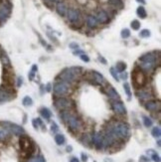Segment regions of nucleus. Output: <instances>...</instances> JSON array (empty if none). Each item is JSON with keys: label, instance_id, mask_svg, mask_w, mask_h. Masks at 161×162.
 <instances>
[{"label": "nucleus", "instance_id": "nucleus-1", "mask_svg": "<svg viewBox=\"0 0 161 162\" xmlns=\"http://www.w3.org/2000/svg\"><path fill=\"white\" fill-rule=\"evenodd\" d=\"M105 130L109 131L117 141L126 140L130 135L129 125L124 121H115L113 123H110L107 126Z\"/></svg>", "mask_w": 161, "mask_h": 162}, {"label": "nucleus", "instance_id": "nucleus-2", "mask_svg": "<svg viewBox=\"0 0 161 162\" xmlns=\"http://www.w3.org/2000/svg\"><path fill=\"white\" fill-rule=\"evenodd\" d=\"M60 118L68 125V128L70 129V131H72L73 133H77L78 131L82 128V121L80 120V118L77 115H75L71 111H69V109L61 110Z\"/></svg>", "mask_w": 161, "mask_h": 162}, {"label": "nucleus", "instance_id": "nucleus-3", "mask_svg": "<svg viewBox=\"0 0 161 162\" xmlns=\"http://www.w3.org/2000/svg\"><path fill=\"white\" fill-rule=\"evenodd\" d=\"M83 73L82 67H71L63 70L59 75V78L67 84H73Z\"/></svg>", "mask_w": 161, "mask_h": 162}, {"label": "nucleus", "instance_id": "nucleus-4", "mask_svg": "<svg viewBox=\"0 0 161 162\" xmlns=\"http://www.w3.org/2000/svg\"><path fill=\"white\" fill-rule=\"evenodd\" d=\"M19 145H20V149H21V151L24 154L31 155L34 152V149H35L34 142L27 135L25 134L21 135V137H20V140H19Z\"/></svg>", "mask_w": 161, "mask_h": 162}, {"label": "nucleus", "instance_id": "nucleus-5", "mask_svg": "<svg viewBox=\"0 0 161 162\" xmlns=\"http://www.w3.org/2000/svg\"><path fill=\"white\" fill-rule=\"evenodd\" d=\"M0 125H1V127H3L8 133H12L14 135H18V136L25 134V129L22 126H20L16 123H10V121H0Z\"/></svg>", "mask_w": 161, "mask_h": 162}, {"label": "nucleus", "instance_id": "nucleus-6", "mask_svg": "<svg viewBox=\"0 0 161 162\" xmlns=\"http://www.w3.org/2000/svg\"><path fill=\"white\" fill-rule=\"evenodd\" d=\"M132 83L136 89L143 88L146 84V76L142 72L140 68H135L132 72Z\"/></svg>", "mask_w": 161, "mask_h": 162}, {"label": "nucleus", "instance_id": "nucleus-7", "mask_svg": "<svg viewBox=\"0 0 161 162\" xmlns=\"http://www.w3.org/2000/svg\"><path fill=\"white\" fill-rule=\"evenodd\" d=\"M53 90H54V93L57 95H64L69 94L70 87H69V84L63 82V81H59V82H56L54 84Z\"/></svg>", "mask_w": 161, "mask_h": 162}, {"label": "nucleus", "instance_id": "nucleus-8", "mask_svg": "<svg viewBox=\"0 0 161 162\" xmlns=\"http://www.w3.org/2000/svg\"><path fill=\"white\" fill-rule=\"evenodd\" d=\"M160 60V54L159 51L157 52H148L145 53L142 56H140L138 61L139 63H145V62H159Z\"/></svg>", "mask_w": 161, "mask_h": 162}, {"label": "nucleus", "instance_id": "nucleus-9", "mask_svg": "<svg viewBox=\"0 0 161 162\" xmlns=\"http://www.w3.org/2000/svg\"><path fill=\"white\" fill-rule=\"evenodd\" d=\"M15 98V94L12 90L8 88H1L0 89V104L4 103L10 102Z\"/></svg>", "mask_w": 161, "mask_h": 162}, {"label": "nucleus", "instance_id": "nucleus-10", "mask_svg": "<svg viewBox=\"0 0 161 162\" xmlns=\"http://www.w3.org/2000/svg\"><path fill=\"white\" fill-rule=\"evenodd\" d=\"M92 144L97 150L104 149V133L98 131L92 135Z\"/></svg>", "mask_w": 161, "mask_h": 162}, {"label": "nucleus", "instance_id": "nucleus-11", "mask_svg": "<svg viewBox=\"0 0 161 162\" xmlns=\"http://www.w3.org/2000/svg\"><path fill=\"white\" fill-rule=\"evenodd\" d=\"M54 105H55V108L58 109L59 110L69 109L72 107V102L66 98H58L55 100Z\"/></svg>", "mask_w": 161, "mask_h": 162}, {"label": "nucleus", "instance_id": "nucleus-12", "mask_svg": "<svg viewBox=\"0 0 161 162\" xmlns=\"http://www.w3.org/2000/svg\"><path fill=\"white\" fill-rule=\"evenodd\" d=\"M87 77L90 82L94 85H102L104 82V76L100 73L97 72V71H90V72H89V75Z\"/></svg>", "mask_w": 161, "mask_h": 162}, {"label": "nucleus", "instance_id": "nucleus-13", "mask_svg": "<svg viewBox=\"0 0 161 162\" xmlns=\"http://www.w3.org/2000/svg\"><path fill=\"white\" fill-rule=\"evenodd\" d=\"M11 13V7L7 3L0 4V22H5Z\"/></svg>", "mask_w": 161, "mask_h": 162}, {"label": "nucleus", "instance_id": "nucleus-14", "mask_svg": "<svg viewBox=\"0 0 161 162\" xmlns=\"http://www.w3.org/2000/svg\"><path fill=\"white\" fill-rule=\"evenodd\" d=\"M112 109L115 113L120 114V115H124L126 114V108L123 104L122 102H120V100H113L112 103Z\"/></svg>", "mask_w": 161, "mask_h": 162}, {"label": "nucleus", "instance_id": "nucleus-15", "mask_svg": "<svg viewBox=\"0 0 161 162\" xmlns=\"http://www.w3.org/2000/svg\"><path fill=\"white\" fill-rule=\"evenodd\" d=\"M144 108L146 109L148 111H151V113H154V111H159L161 109V104L160 100H149L147 102H145L144 104Z\"/></svg>", "mask_w": 161, "mask_h": 162}, {"label": "nucleus", "instance_id": "nucleus-16", "mask_svg": "<svg viewBox=\"0 0 161 162\" xmlns=\"http://www.w3.org/2000/svg\"><path fill=\"white\" fill-rule=\"evenodd\" d=\"M157 64L159 62H145V63H140L139 68L144 74H150L157 68Z\"/></svg>", "mask_w": 161, "mask_h": 162}, {"label": "nucleus", "instance_id": "nucleus-17", "mask_svg": "<svg viewBox=\"0 0 161 162\" xmlns=\"http://www.w3.org/2000/svg\"><path fill=\"white\" fill-rule=\"evenodd\" d=\"M67 18L70 22L77 23L80 18V12L79 9L76 8H70L67 12Z\"/></svg>", "mask_w": 161, "mask_h": 162}, {"label": "nucleus", "instance_id": "nucleus-18", "mask_svg": "<svg viewBox=\"0 0 161 162\" xmlns=\"http://www.w3.org/2000/svg\"><path fill=\"white\" fill-rule=\"evenodd\" d=\"M136 97L138 98L139 100H141V102H147V100L153 99V95L149 90L141 89L140 90H137Z\"/></svg>", "mask_w": 161, "mask_h": 162}, {"label": "nucleus", "instance_id": "nucleus-19", "mask_svg": "<svg viewBox=\"0 0 161 162\" xmlns=\"http://www.w3.org/2000/svg\"><path fill=\"white\" fill-rule=\"evenodd\" d=\"M97 20H98V22L100 23V24H108L109 23V15L108 14V12L105 11V10H103V9H100L98 11L97 13Z\"/></svg>", "mask_w": 161, "mask_h": 162}, {"label": "nucleus", "instance_id": "nucleus-20", "mask_svg": "<svg viewBox=\"0 0 161 162\" xmlns=\"http://www.w3.org/2000/svg\"><path fill=\"white\" fill-rule=\"evenodd\" d=\"M107 95H108L109 99H112L113 100H120V95H119L118 92L113 87V86H110V85H108V87L107 89Z\"/></svg>", "mask_w": 161, "mask_h": 162}, {"label": "nucleus", "instance_id": "nucleus-21", "mask_svg": "<svg viewBox=\"0 0 161 162\" xmlns=\"http://www.w3.org/2000/svg\"><path fill=\"white\" fill-rule=\"evenodd\" d=\"M56 11L57 13L60 15V16H66L67 15V12H68V6L66 5L65 2H62V1H59L57 3V6H56Z\"/></svg>", "mask_w": 161, "mask_h": 162}, {"label": "nucleus", "instance_id": "nucleus-22", "mask_svg": "<svg viewBox=\"0 0 161 162\" xmlns=\"http://www.w3.org/2000/svg\"><path fill=\"white\" fill-rule=\"evenodd\" d=\"M85 22H87V26L90 29H94L95 27H98V25H99L98 20H97V18H95V16H94V15H88Z\"/></svg>", "mask_w": 161, "mask_h": 162}, {"label": "nucleus", "instance_id": "nucleus-23", "mask_svg": "<svg viewBox=\"0 0 161 162\" xmlns=\"http://www.w3.org/2000/svg\"><path fill=\"white\" fill-rule=\"evenodd\" d=\"M40 114H41L42 118H45L46 120H49L52 116L51 110H50L48 108H42L41 109H40Z\"/></svg>", "mask_w": 161, "mask_h": 162}, {"label": "nucleus", "instance_id": "nucleus-24", "mask_svg": "<svg viewBox=\"0 0 161 162\" xmlns=\"http://www.w3.org/2000/svg\"><path fill=\"white\" fill-rule=\"evenodd\" d=\"M108 4H110L113 7L117 9H122L124 7L122 0H108Z\"/></svg>", "mask_w": 161, "mask_h": 162}, {"label": "nucleus", "instance_id": "nucleus-25", "mask_svg": "<svg viewBox=\"0 0 161 162\" xmlns=\"http://www.w3.org/2000/svg\"><path fill=\"white\" fill-rule=\"evenodd\" d=\"M126 67L127 65L125 64L124 62H122V61H119V62H117V64H115V71H117V73H123L125 70H126Z\"/></svg>", "mask_w": 161, "mask_h": 162}, {"label": "nucleus", "instance_id": "nucleus-26", "mask_svg": "<svg viewBox=\"0 0 161 162\" xmlns=\"http://www.w3.org/2000/svg\"><path fill=\"white\" fill-rule=\"evenodd\" d=\"M0 60H1L2 64L5 66V67H7V66H10V59L8 58V56L6 55V53L3 52L2 50L0 51Z\"/></svg>", "mask_w": 161, "mask_h": 162}, {"label": "nucleus", "instance_id": "nucleus-27", "mask_svg": "<svg viewBox=\"0 0 161 162\" xmlns=\"http://www.w3.org/2000/svg\"><path fill=\"white\" fill-rule=\"evenodd\" d=\"M55 142H56L58 145H64L66 143V137L65 135L62 133H58L55 135Z\"/></svg>", "mask_w": 161, "mask_h": 162}, {"label": "nucleus", "instance_id": "nucleus-28", "mask_svg": "<svg viewBox=\"0 0 161 162\" xmlns=\"http://www.w3.org/2000/svg\"><path fill=\"white\" fill-rule=\"evenodd\" d=\"M136 14H137V16L140 17L141 19H144V18L147 17V12H146V10H145V8L143 6H139L136 9Z\"/></svg>", "mask_w": 161, "mask_h": 162}, {"label": "nucleus", "instance_id": "nucleus-29", "mask_svg": "<svg viewBox=\"0 0 161 162\" xmlns=\"http://www.w3.org/2000/svg\"><path fill=\"white\" fill-rule=\"evenodd\" d=\"M80 142H82L85 146H89L90 143H92V135L85 134L83 137H82V139H80Z\"/></svg>", "mask_w": 161, "mask_h": 162}, {"label": "nucleus", "instance_id": "nucleus-30", "mask_svg": "<svg viewBox=\"0 0 161 162\" xmlns=\"http://www.w3.org/2000/svg\"><path fill=\"white\" fill-rule=\"evenodd\" d=\"M147 153H148L150 156H151V159H152L154 162H160V156L156 153V151L150 149V150H147Z\"/></svg>", "mask_w": 161, "mask_h": 162}, {"label": "nucleus", "instance_id": "nucleus-31", "mask_svg": "<svg viewBox=\"0 0 161 162\" xmlns=\"http://www.w3.org/2000/svg\"><path fill=\"white\" fill-rule=\"evenodd\" d=\"M142 120H143V124L145 127H150V126H152V124H153L152 119L148 118L147 115H142Z\"/></svg>", "mask_w": 161, "mask_h": 162}, {"label": "nucleus", "instance_id": "nucleus-32", "mask_svg": "<svg viewBox=\"0 0 161 162\" xmlns=\"http://www.w3.org/2000/svg\"><path fill=\"white\" fill-rule=\"evenodd\" d=\"M151 134L154 138H160V136H161V129L159 126H155V127L152 128L151 130Z\"/></svg>", "mask_w": 161, "mask_h": 162}, {"label": "nucleus", "instance_id": "nucleus-33", "mask_svg": "<svg viewBox=\"0 0 161 162\" xmlns=\"http://www.w3.org/2000/svg\"><path fill=\"white\" fill-rule=\"evenodd\" d=\"M22 104L24 107H31L33 104V100L29 97V95H26V97H24L23 100H22Z\"/></svg>", "mask_w": 161, "mask_h": 162}, {"label": "nucleus", "instance_id": "nucleus-34", "mask_svg": "<svg viewBox=\"0 0 161 162\" xmlns=\"http://www.w3.org/2000/svg\"><path fill=\"white\" fill-rule=\"evenodd\" d=\"M27 162H46V160H45V158L42 155H37L34 156V157L29 158Z\"/></svg>", "mask_w": 161, "mask_h": 162}, {"label": "nucleus", "instance_id": "nucleus-35", "mask_svg": "<svg viewBox=\"0 0 161 162\" xmlns=\"http://www.w3.org/2000/svg\"><path fill=\"white\" fill-rule=\"evenodd\" d=\"M123 90H124V93L126 94L128 100H130V98H131V90H130V86L128 83L123 84Z\"/></svg>", "mask_w": 161, "mask_h": 162}, {"label": "nucleus", "instance_id": "nucleus-36", "mask_svg": "<svg viewBox=\"0 0 161 162\" xmlns=\"http://www.w3.org/2000/svg\"><path fill=\"white\" fill-rule=\"evenodd\" d=\"M120 35H122V37L123 39H127L130 37V31H129V29L127 28H124L122 30V32H120Z\"/></svg>", "mask_w": 161, "mask_h": 162}, {"label": "nucleus", "instance_id": "nucleus-37", "mask_svg": "<svg viewBox=\"0 0 161 162\" xmlns=\"http://www.w3.org/2000/svg\"><path fill=\"white\" fill-rule=\"evenodd\" d=\"M150 35H151V33H150L148 29H143L142 31H140L139 36L141 38H148V37H150Z\"/></svg>", "mask_w": 161, "mask_h": 162}, {"label": "nucleus", "instance_id": "nucleus-38", "mask_svg": "<svg viewBox=\"0 0 161 162\" xmlns=\"http://www.w3.org/2000/svg\"><path fill=\"white\" fill-rule=\"evenodd\" d=\"M130 26H131V28L133 30L136 31V30H138L140 28V22L138 21V20H132L131 23H130Z\"/></svg>", "mask_w": 161, "mask_h": 162}, {"label": "nucleus", "instance_id": "nucleus-39", "mask_svg": "<svg viewBox=\"0 0 161 162\" xmlns=\"http://www.w3.org/2000/svg\"><path fill=\"white\" fill-rule=\"evenodd\" d=\"M109 73H110V75H112L113 77V79H114L115 81H117V82H118V81H119L118 74H117V72L115 71V69H114L113 67H112V68L109 69Z\"/></svg>", "mask_w": 161, "mask_h": 162}, {"label": "nucleus", "instance_id": "nucleus-40", "mask_svg": "<svg viewBox=\"0 0 161 162\" xmlns=\"http://www.w3.org/2000/svg\"><path fill=\"white\" fill-rule=\"evenodd\" d=\"M9 133L7 132L6 130H5L3 127H0V140H3V139H5L7 137V135H8Z\"/></svg>", "mask_w": 161, "mask_h": 162}, {"label": "nucleus", "instance_id": "nucleus-41", "mask_svg": "<svg viewBox=\"0 0 161 162\" xmlns=\"http://www.w3.org/2000/svg\"><path fill=\"white\" fill-rule=\"evenodd\" d=\"M51 131L53 133H57L59 131V126L56 123H54V121L51 123Z\"/></svg>", "mask_w": 161, "mask_h": 162}, {"label": "nucleus", "instance_id": "nucleus-42", "mask_svg": "<svg viewBox=\"0 0 161 162\" xmlns=\"http://www.w3.org/2000/svg\"><path fill=\"white\" fill-rule=\"evenodd\" d=\"M80 60L82 61H84V62H85V63H89L90 62V57L87 55V54H82V55H80Z\"/></svg>", "mask_w": 161, "mask_h": 162}, {"label": "nucleus", "instance_id": "nucleus-43", "mask_svg": "<svg viewBox=\"0 0 161 162\" xmlns=\"http://www.w3.org/2000/svg\"><path fill=\"white\" fill-rule=\"evenodd\" d=\"M149 158L147 157V156H145V155H141L139 157V162H149Z\"/></svg>", "mask_w": 161, "mask_h": 162}, {"label": "nucleus", "instance_id": "nucleus-44", "mask_svg": "<svg viewBox=\"0 0 161 162\" xmlns=\"http://www.w3.org/2000/svg\"><path fill=\"white\" fill-rule=\"evenodd\" d=\"M69 47L71 48V49H74V50H77V49H79V45L77 44V43H71L69 45Z\"/></svg>", "mask_w": 161, "mask_h": 162}, {"label": "nucleus", "instance_id": "nucleus-45", "mask_svg": "<svg viewBox=\"0 0 161 162\" xmlns=\"http://www.w3.org/2000/svg\"><path fill=\"white\" fill-rule=\"evenodd\" d=\"M32 124H33V127H34L35 129H38V128H39V125H38V123H37L36 118H34V119L32 120Z\"/></svg>", "mask_w": 161, "mask_h": 162}, {"label": "nucleus", "instance_id": "nucleus-46", "mask_svg": "<svg viewBox=\"0 0 161 162\" xmlns=\"http://www.w3.org/2000/svg\"><path fill=\"white\" fill-rule=\"evenodd\" d=\"M80 157H82V161L83 162H87L88 161V155L87 154L82 153V154H80Z\"/></svg>", "mask_w": 161, "mask_h": 162}, {"label": "nucleus", "instance_id": "nucleus-47", "mask_svg": "<svg viewBox=\"0 0 161 162\" xmlns=\"http://www.w3.org/2000/svg\"><path fill=\"white\" fill-rule=\"evenodd\" d=\"M22 83H23L22 78H21V77H18V79H17V87H21Z\"/></svg>", "mask_w": 161, "mask_h": 162}, {"label": "nucleus", "instance_id": "nucleus-48", "mask_svg": "<svg viewBox=\"0 0 161 162\" xmlns=\"http://www.w3.org/2000/svg\"><path fill=\"white\" fill-rule=\"evenodd\" d=\"M84 53H85L84 51H80V50H78V49H77V50H75L73 54H74V55H76V56H77V55L80 56V55H82V54H84Z\"/></svg>", "mask_w": 161, "mask_h": 162}, {"label": "nucleus", "instance_id": "nucleus-49", "mask_svg": "<svg viewBox=\"0 0 161 162\" xmlns=\"http://www.w3.org/2000/svg\"><path fill=\"white\" fill-rule=\"evenodd\" d=\"M45 90H46V92H51V84H47V86H46V89H45Z\"/></svg>", "mask_w": 161, "mask_h": 162}, {"label": "nucleus", "instance_id": "nucleus-50", "mask_svg": "<svg viewBox=\"0 0 161 162\" xmlns=\"http://www.w3.org/2000/svg\"><path fill=\"white\" fill-rule=\"evenodd\" d=\"M99 62H102L104 65L107 64V61H105V59H104V58H103V57H100V56L99 57Z\"/></svg>", "mask_w": 161, "mask_h": 162}, {"label": "nucleus", "instance_id": "nucleus-51", "mask_svg": "<svg viewBox=\"0 0 161 162\" xmlns=\"http://www.w3.org/2000/svg\"><path fill=\"white\" fill-rule=\"evenodd\" d=\"M66 150H67V152H72V151H73L72 145H68L67 147H66Z\"/></svg>", "mask_w": 161, "mask_h": 162}, {"label": "nucleus", "instance_id": "nucleus-52", "mask_svg": "<svg viewBox=\"0 0 161 162\" xmlns=\"http://www.w3.org/2000/svg\"><path fill=\"white\" fill-rule=\"evenodd\" d=\"M70 162H80V160L77 157H72L71 159H70Z\"/></svg>", "mask_w": 161, "mask_h": 162}, {"label": "nucleus", "instance_id": "nucleus-53", "mask_svg": "<svg viewBox=\"0 0 161 162\" xmlns=\"http://www.w3.org/2000/svg\"><path fill=\"white\" fill-rule=\"evenodd\" d=\"M120 74H122V75H120V77H122V79H123V80H125V79H126L127 78V75L126 74H123V73H120Z\"/></svg>", "mask_w": 161, "mask_h": 162}, {"label": "nucleus", "instance_id": "nucleus-54", "mask_svg": "<svg viewBox=\"0 0 161 162\" xmlns=\"http://www.w3.org/2000/svg\"><path fill=\"white\" fill-rule=\"evenodd\" d=\"M136 1L138 2V3H141V4H145V3H146V1H145V0H136Z\"/></svg>", "mask_w": 161, "mask_h": 162}, {"label": "nucleus", "instance_id": "nucleus-55", "mask_svg": "<svg viewBox=\"0 0 161 162\" xmlns=\"http://www.w3.org/2000/svg\"><path fill=\"white\" fill-rule=\"evenodd\" d=\"M104 162H113V161L110 159V158H105L104 159Z\"/></svg>", "mask_w": 161, "mask_h": 162}, {"label": "nucleus", "instance_id": "nucleus-56", "mask_svg": "<svg viewBox=\"0 0 161 162\" xmlns=\"http://www.w3.org/2000/svg\"><path fill=\"white\" fill-rule=\"evenodd\" d=\"M48 1H50V2H52V3H54V2H57L58 0H48Z\"/></svg>", "mask_w": 161, "mask_h": 162}, {"label": "nucleus", "instance_id": "nucleus-57", "mask_svg": "<svg viewBox=\"0 0 161 162\" xmlns=\"http://www.w3.org/2000/svg\"><path fill=\"white\" fill-rule=\"evenodd\" d=\"M157 145H158V147H160V139L157 140Z\"/></svg>", "mask_w": 161, "mask_h": 162}, {"label": "nucleus", "instance_id": "nucleus-58", "mask_svg": "<svg viewBox=\"0 0 161 162\" xmlns=\"http://www.w3.org/2000/svg\"><path fill=\"white\" fill-rule=\"evenodd\" d=\"M94 162H95V161H94Z\"/></svg>", "mask_w": 161, "mask_h": 162}]
</instances>
